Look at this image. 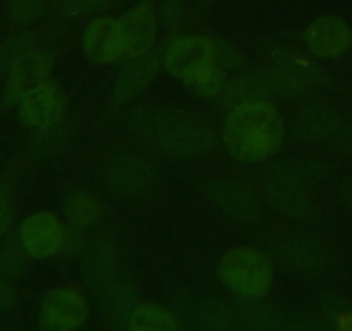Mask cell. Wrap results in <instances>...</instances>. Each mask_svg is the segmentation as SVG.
Listing matches in <instances>:
<instances>
[{"label":"cell","instance_id":"1","mask_svg":"<svg viewBox=\"0 0 352 331\" xmlns=\"http://www.w3.org/2000/svg\"><path fill=\"white\" fill-rule=\"evenodd\" d=\"M285 140L282 114L268 100L242 104L230 111L223 141L235 161L257 164L273 157Z\"/></svg>","mask_w":352,"mask_h":331},{"label":"cell","instance_id":"2","mask_svg":"<svg viewBox=\"0 0 352 331\" xmlns=\"http://www.w3.org/2000/svg\"><path fill=\"white\" fill-rule=\"evenodd\" d=\"M144 135L148 137L159 154L171 159H195L206 155L214 145V130L204 119L185 114L161 113L144 123Z\"/></svg>","mask_w":352,"mask_h":331},{"label":"cell","instance_id":"3","mask_svg":"<svg viewBox=\"0 0 352 331\" xmlns=\"http://www.w3.org/2000/svg\"><path fill=\"white\" fill-rule=\"evenodd\" d=\"M218 278L240 299L259 300L273 285V261L254 247H233L219 259Z\"/></svg>","mask_w":352,"mask_h":331},{"label":"cell","instance_id":"4","mask_svg":"<svg viewBox=\"0 0 352 331\" xmlns=\"http://www.w3.org/2000/svg\"><path fill=\"white\" fill-rule=\"evenodd\" d=\"M162 64L171 76L178 78L185 85L204 76L218 66L214 54V40L202 35H188L173 40L162 54Z\"/></svg>","mask_w":352,"mask_h":331},{"label":"cell","instance_id":"5","mask_svg":"<svg viewBox=\"0 0 352 331\" xmlns=\"http://www.w3.org/2000/svg\"><path fill=\"white\" fill-rule=\"evenodd\" d=\"M102 183L114 195L137 198L147 194L155 181V171L151 162L133 154H120L102 166Z\"/></svg>","mask_w":352,"mask_h":331},{"label":"cell","instance_id":"6","mask_svg":"<svg viewBox=\"0 0 352 331\" xmlns=\"http://www.w3.org/2000/svg\"><path fill=\"white\" fill-rule=\"evenodd\" d=\"M88 302L76 286H59L43 297L40 324L45 330H78L88 321Z\"/></svg>","mask_w":352,"mask_h":331},{"label":"cell","instance_id":"7","mask_svg":"<svg viewBox=\"0 0 352 331\" xmlns=\"http://www.w3.org/2000/svg\"><path fill=\"white\" fill-rule=\"evenodd\" d=\"M69 99L59 83L45 81L19 100V119L33 130H47L67 113Z\"/></svg>","mask_w":352,"mask_h":331},{"label":"cell","instance_id":"8","mask_svg":"<svg viewBox=\"0 0 352 331\" xmlns=\"http://www.w3.org/2000/svg\"><path fill=\"white\" fill-rule=\"evenodd\" d=\"M124 36L121 62L140 57L154 49L157 38V12L151 0H140L120 18Z\"/></svg>","mask_w":352,"mask_h":331},{"label":"cell","instance_id":"9","mask_svg":"<svg viewBox=\"0 0 352 331\" xmlns=\"http://www.w3.org/2000/svg\"><path fill=\"white\" fill-rule=\"evenodd\" d=\"M307 50L318 59H338L352 47V30L337 14H323L304 32Z\"/></svg>","mask_w":352,"mask_h":331},{"label":"cell","instance_id":"10","mask_svg":"<svg viewBox=\"0 0 352 331\" xmlns=\"http://www.w3.org/2000/svg\"><path fill=\"white\" fill-rule=\"evenodd\" d=\"M21 245L33 259H49L63 249L64 231L59 218L50 211H38L23 221Z\"/></svg>","mask_w":352,"mask_h":331},{"label":"cell","instance_id":"11","mask_svg":"<svg viewBox=\"0 0 352 331\" xmlns=\"http://www.w3.org/2000/svg\"><path fill=\"white\" fill-rule=\"evenodd\" d=\"M83 50L88 60L99 66L121 60L124 52V36L120 19L99 16L88 23L83 33Z\"/></svg>","mask_w":352,"mask_h":331},{"label":"cell","instance_id":"12","mask_svg":"<svg viewBox=\"0 0 352 331\" xmlns=\"http://www.w3.org/2000/svg\"><path fill=\"white\" fill-rule=\"evenodd\" d=\"M52 67L54 59L49 52L35 49L23 56L8 73L4 92L6 106H14L30 90L45 83L52 73Z\"/></svg>","mask_w":352,"mask_h":331},{"label":"cell","instance_id":"13","mask_svg":"<svg viewBox=\"0 0 352 331\" xmlns=\"http://www.w3.org/2000/svg\"><path fill=\"white\" fill-rule=\"evenodd\" d=\"M80 271L90 292L97 295L106 292L116 273V252L109 236L97 235L90 238L81 254Z\"/></svg>","mask_w":352,"mask_h":331},{"label":"cell","instance_id":"14","mask_svg":"<svg viewBox=\"0 0 352 331\" xmlns=\"http://www.w3.org/2000/svg\"><path fill=\"white\" fill-rule=\"evenodd\" d=\"M342 123H344V116L335 104L314 100L297 113L294 119V131L299 140L316 144V141L333 137Z\"/></svg>","mask_w":352,"mask_h":331},{"label":"cell","instance_id":"15","mask_svg":"<svg viewBox=\"0 0 352 331\" xmlns=\"http://www.w3.org/2000/svg\"><path fill=\"white\" fill-rule=\"evenodd\" d=\"M161 66L162 56L154 49L148 50L144 56L126 60L114 83V100L118 104L130 102L133 97H137L151 85Z\"/></svg>","mask_w":352,"mask_h":331},{"label":"cell","instance_id":"16","mask_svg":"<svg viewBox=\"0 0 352 331\" xmlns=\"http://www.w3.org/2000/svg\"><path fill=\"white\" fill-rule=\"evenodd\" d=\"M209 197L221 211L239 221L252 222L261 216L259 198L235 180H218L209 187Z\"/></svg>","mask_w":352,"mask_h":331},{"label":"cell","instance_id":"17","mask_svg":"<svg viewBox=\"0 0 352 331\" xmlns=\"http://www.w3.org/2000/svg\"><path fill=\"white\" fill-rule=\"evenodd\" d=\"M273 87V92L282 93H304L318 87L327 85L330 76L323 71V67L313 66L302 60L283 62L266 74Z\"/></svg>","mask_w":352,"mask_h":331},{"label":"cell","instance_id":"18","mask_svg":"<svg viewBox=\"0 0 352 331\" xmlns=\"http://www.w3.org/2000/svg\"><path fill=\"white\" fill-rule=\"evenodd\" d=\"M280 261L300 275H314L328 262L323 247L307 236H294L278 247Z\"/></svg>","mask_w":352,"mask_h":331},{"label":"cell","instance_id":"19","mask_svg":"<svg viewBox=\"0 0 352 331\" xmlns=\"http://www.w3.org/2000/svg\"><path fill=\"white\" fill-rule=\"evenodd\" d=\"M273 93V87L266 74H242L226 81L218 93L219 106L225 109H235L242 104L266 100Z\"/></svg>","mask_w":352,"mask_h":331},{"label":"cell","instance_id":"20","mask_svg":"<svg viewBox=\"0 0 352 331\" xmlns=\"http://www.w3.org/2000/svg\"><path fill=\"white\" fill-rule=\"evenodd\" d=\"M270 204L289 216H306L311 209V197L300 183L292 178H272L264 188Z\"/></svg>","mask_w":352,"mask_h":331},{"label":"cell","instance_id":"21","mask_svg":"<svg viewBox=\"0 0 352 331\" xmlns=\"http://www.w3.org/2000/svg\"><path fill=\"white\" fill-rule=\"evenodd\" d=\"M64 214L67 222L76 231H83L96 225L100 218V204L92 192L73 190L64 201Z\"/></svg>","mask_w":352,"mask_h":331},{"label":"cell","instance_id":"22","mask_svg":"<svg viewBox=\"0 0 352 331\" xmlns=\"http://www.w3.org/2000/svg\"><path fill=\"white\" fill-rule=\"evenodd\" d=\"M128 326L135 331H173L178 330V321L166 307L155 302H142L131 310Z\"/></svg>","mask_w":352,"mask_h":331},{"label":"cell","instance_id":"23","mask_svg":"<svg viewBox=\"0 0 352 331\" xmlns=\"http://www.w3.org/2000/svg\"><path fill=\"white\" fill-rule=\"evenodd\" d=\"M104 295L102 312L106 319L113 324H123V321H128L135 304V292L130 285L123 282L114 279L107 286Z\"/></svg>","mask_w":352,"mask_h":331},{"label":"cell","instance_id":"24","mask_svg":"<svg viewBox=\"0 0 352 331\" xmlns=\"http://www.w3.org/2000/svg\"><path fill=\"white\" fill-rule=\"evenodd\" d=\"M36 47V38L32 33H18V35H12L11 38L6 40L2 45H0V73H9L12 66L21 59L23 56H26L28 52L35 50Z\"/></svg>","mask_w":352,"mask_h":331},{"label":"cell","instance_id":"25","mask_svg":"<svg viewBox=\"0 0 352 331\" xmlns=\"http://www.w3.org/2000/svg\"><path fill=\"white\" fill-rule=\"evenodd\" d=\"M45 0H9V18L16 25H32L42 16Z\"/></svg>","mask_w":352,"mask_h":331},{"label":"cell","instance_id":"26","mask_svg":"<svg viewBox=\"0 0 352 331\" xmlns=\"http://www.w3.org/2000/svg\"><path fill=\"white\" fill-rule=\"evenodd\" d=\"M26 259L21 249L16 245H8L0 251V276L8 278L9 282L18 279L25 275Z\"/></svg>","mask_w":352,"mask_h":331},{"label":"cell","instance_id":"27","mask_svg":"<svg viewBox=\"0 0 352 331\" xmlns=\"http://www.w3.org/2000/svg\"><path fill=\"white\" fill-rule=\"evenodd\" d=\"M331 138H333V147L338 152L352 155V121L351 123H342Z\"/></svg>","mask_w":352,"mask_h":331},{"label":"cell","instance_id":"28","mask_svg":"<svg viewBox=\"0 0 352 331\" xmlns=\"http://www.w3.org/2000/svg\"><path fill=\"white\" fill-rule=\"evenodd\" d=\"M12 202L8 192L0 188V236L6 235L12 225Z\"/></svg>","mask_w":352,"mask_h":331},{"label":"cell","instance_id":"29","mask_svg":"<svg viewBox=\"0 0 352 331\" xmlns=\"http://www.w3.org/2000/svg\"><path fill=\"white\" fill-rule=\"evenodd\" d=\"M18 302V293L8 278L0 276V312L11 310Z\"/></svg>","mask_w":352,"mask_h":331},{"label":"cell","instance_id":"30","mask_svg":"<svg viewBox=\"0 0 352 331\" xmlns=\"http://www.w3.org/2000/svg\"><path fill=\"white\" fill-rule=\"evenodd\" d=\"M337 197L347 211H352V174L345 176L337 187Z\"/></svg>","mask_w":352,"mask_h":331}]
</instances>
